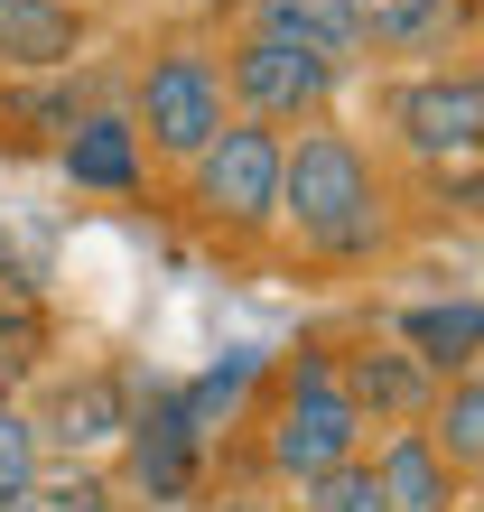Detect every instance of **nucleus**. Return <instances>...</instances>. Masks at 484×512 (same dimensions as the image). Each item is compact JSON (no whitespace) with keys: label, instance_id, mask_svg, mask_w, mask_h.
I'll list each match as a JSON object with an SVG mask.
<instances>
[{"label":"nucleus","instance_id":"nucleus-1","mask_svg":"<svg viewBox=\"0 0 484 512\" xmlns=\"http://www.w3.org/2000/svg\"><path fill=\"white\" fill-rule=\"evenodd\" d=\"M401 224H410L401 168L354 122L289 131V149H280V252L354 280V270H382L401 252Z\"/></svg>","mask_w":484,"mask_h":512},{"label":"nucleus","instance_id":"nucleus-2","mask_svg":"<svg viewBox=\"0 0 484 512\" xmlns=\"http://www.w3.org/2000/svg\"><path fill=\"white\" fill-rule=\"evenodd\" d=\"M261 391H270V401L252 410V466H261V485L280 494V503H289L298 485H317V475H336L345 457H363V447H373L363 410L345 401V382H336L326 336L270 354Z\"/></svg>","mask_w":484,"mask_h":512},{"label":"nucleus","instance_id":"nucleus-3","mask_svg":"<svg viewBox=\"0 0 484 512\" xmlns=\"http://www.w3.org/2000/svg\"><path fill=\"white\" fill-rule=\"evenodd\" d=\"M280 131L224 122L187 168H168V205L215 252H280Z\"/></svg>","mask_w":484,"mask_h":512},{"label":"nucleus","instance_id":"nucleus-4","mask_svg":"<svg viewBox=\"0 0 484 512\" xmlns=\"http://www.w3.org/2000/svg\"><path fill=\"white\" fill-rule=\"evenodd\" d=\"M382 159L447 187V177H475L484 149V66L457 56V66H419V75H382Z\"/></svg>","mask_w":484,"mask_h":512},{"label":"nucleus","instance_id":"nucleus-5","mask_svg":"<svg viewBox=\"0 0 484 512\" xmlns=\"http://www.w3.org/2000/svg\"><path fill=\"white\" fill-rule=\"evenodd\" d=\"M215 75H224V112L233 122H261V131H317V122H345V94L354 75L317 47H289V38H261V28H224L215 38Z\"/></svg>","mask_w":484,"mask_h":512},{"label":"nucleus","instance_id":"nucleus-6","mask_svg":"<svg viewBox=\"0 0 484 512\" xmlns=\"http://www.w3.org/2000/svg\"><path fill=\"white\" fill-rule=\"evenodd\" d=\"M121 112L149 149V168H187L205 140H215L233 112H224V75H215V38H159L121 75Z\"/></svg>","mask_w":484,"mask_h":512},{"label":"nucleus","instance_id":"nucleus-7","mask_svg":"<svg viewBox=\"0 0 484 512\" xmlns=\"http://www.w3.org/2000/svg\"><path fill=\"white\" fill-rule=\"evenodd\" d=\"M205 466H215V447L187 429L177 391L149 382V401L131 410V429H121V475H131V494H140L149 512H168V503H187V494L205 485Z\"/></svg>","mask_w":484,"mask_h":512},{"label":"nucleus","instance_id":"nucleus-8","mask_svg":"<svg viewBox=\"0 0 484 512\" xmlns=\"http://www.w3.org/2000/svg\"><path fill=\"white\" fill-rule=\"evenodd\" d=\"M336 354V382H345V401L363 410V429H419L429 419V401H438V373H419L410 354H401V336H382V326H354V336H336L326 345Z\"/></svg>","mask_w":484,"mask_h":512},{"label":"nucleus","instance_id":"nucleus-9","mask_svg":"<svg viewBox=\"0 0 484 512\" xmlns=\"http://www.w3.org/2000/svg\"><path fill=\"white\" fill-rule=\"evenodd\" d=\"M475 56V0H373L363 10V75H419Z\"/></svg>","mask_w":484,"mask_h":512},{"label":"nucleus","instance_id":"nucleus-10","mask_svg":"<svg viewBox=\"0 0 484 512\" xmlns=\"http://www.w3.org/2000/svg\"><path fill=\"white\" fill-rule=\"evenodd\" d=\"M131 410H140V391L103 373V364H84L47 391V401H28V419H38V447L47 457H66V466H94L103 447H121V429H131Z\"/></svg>","mask_w":484,"mask_h":512},{"label":"nucleus","instance_id":"nucleus-11","mask_svg":"<svg viewBox=\"0 0 484 512\" xmlns=\"http://www.w3.org/2000/svg\"><path fill=\"white\" fill-rule=\"evenodd\" d=\"M94 103H121V75H103L94 56L66 75H19L0 84V149H56Z\"/></svg>","mask_w":484,"mask_h":512},{"label":"nucleus","instance_id":"nucleus-12","mask_svg":"<svg viewBox=\"0 0 484 512\" xmlns=\"http://www.w3.org/2000/svg\"><path fill=\"white\" fill-rule=\"evenodd\" d=\"M47 159H56V177H66L75 196H103V205H121V196L149 187V149H140V131H131V112H121V103H94L66 140L47 149Z\"/></svg>","mask_w":484,"mask_h":512},{"label":"nucleus","instance_id":"nucleus-13","mask_svg":"<svg viewBox=\"0 0 484 512\" xmlns=\"http://www.w3.org/2000/svg\"><path fill=\"white\" fill-rule=\"evenodd\" d=\"M382 336H401V354L419 373L457 382V373H484V298L475 289H438V298H410V308L382 317Z\"/></svg>","mask_w":484,"mask_h":512},{"label":"nucleus","instance_id":"nucleus-14","mask_svg":"<svg viewBox=\"0 0 484 512\" xmlns=\"http://www.w3.org/2000/svg\"><path fill=\"white\" fill-rule=\"evenodd\" d=\"M94 10H75V0H0V84L19 75H66L94 56Z\"/></svg>","mask_w":484,"mask_h":512},{"label":"nucleus","instance_id":"nucleus-15","mask_svg":"<svg viewBox=\"0 0 484 512\" xmlns=\"http://www.w3.org/2000/svg\"><path fill=\"white\" fill-rule=\"evenodd\" d=\"M224 28H261V38L317 47V56H336L345 75H363V10L354 0H233Z\"/></svg>","mask_w":484,"mask_h":512},{"label":"nucleus","instance_id":"nucleus-16","mask_svg":"<svg viewBox=\"0 0 484 512\" xmlns=\"http://www.w3.org/2000/svg\"><path fill=\"white\" fill-rule=\"evenodd\" d=\"M363 457H373V485H382L391 512H466V485L438 466V447L419 429H382Z\"/></svg>","mask_w":484,"mask_h":512},{"label":"nucleus","instance_id":"nucleus-17","mask_svg":"<svg viewBox=\"0 0 484 512\" xmlns=\"http://www.w3.org/2000/svg\"><path fill=\"white\" fill-rule=\"evenodd\" d=\"M261 373H270V354H261V345H233L215 373H196V382H168V391H177V410H187V429H196L205 447H224V438L242 429V401L261 391Z\"/></svg>","mask_w":484,"mask_h":512},{"label":"nucleus","instance_id":"nucleus-18","mask_svg":"<svg viewBox=\"0 0 484 512\" xmlns=\"http://www.w3.org/2000/svg\"><path fill=\"white\" fill-rule=\"evenodd\" d=\"M419 438H429L438 466L475 494V475H484V373L438 382V401H429V419H419Z\"/></svg>","mask_w":484,"mask_h":512},{"label":"nucleus","instance_id":"nucleus-19","mask_svg":"<svg viewBox=\"0 0 484 512\" xmlns=\"http://www.w3.org/2000/svg\"><path fill=\"white\" fill-rule=\"evenodd\" d=\"M10 512H121V485L103 466H66V457H47L38 466V485H28Z\"/></svg>","mask_w":484,"mask_h":512},{"label":"nucleus","instance_id":"nucleus-20","mask_svg":"<svg viewBox=\"0 0 484 512\" xmlns=\"http://www.w3.org/2000/svg\"><path fill=\"white\" fill-rule=\"evenodd\" d=\"M38 466H47V447H38V419H28V401L10 391V401H0V512H10L28 485H38Z\"/></svg>","mask_w":484,"mask_h":512},{"label":"nucleus","instance_id":"nucleus-21","mask_svg":"<svg viewBox=\"0 0 484 512\" xmlns=\"http://www.w3.org/2000/svg\"><path fill=\"white\" fill-rule=\"evenodd\" d=\"M289 512H391L382 485H373V457H345L336 475H317V485H298Z\"/></svg>","mask_w":484,"mask_h":512},{"label":"nucleus","instance_id":"nucleus-22","mask_svg":"<svg viewBox=\"0 0 484 512\" xmlns=\"http://www.w3.org/2000/svg\"><path fill=\"white\" fill-rule=\"evenodd\" d=\"M215 512H289V503H270V485H261V494H224Z\"/></svg>","mask_w":484,"mask_h":512},{"label":"nucleus","instance_id":"nucleus-23","mask_svg":"<svg viewBox=\"0 0 484 512\" xmlns=\"http://www.w3.org/2000/svg\"><path fill=\"white\" fill-rule=\"evenodd\" d=\"M10 382H19V373H10V364H0V401H10Z\"/></svg>","mask_w":484,"mask_h":512},{"label":"nucleus","instance_id":"nucleus-24","mask_svg":"<svg viewBox=\"0 0 484 512\" xmlns=\"http://www.w3.org/2000/svg\"><path fill=\"white\" fill-rule=\"evenodd\" d=\"M75 10H103V0H75Z\"/></svg>","mask_w":484,"mask_h":512},{"label":"nucleus","instance_id":"nucleus-25","mask_svg":"<svg viewBox=\"0 0 484 512\" xmlns=\"http://www.w3.org/2000/svg\"><path fill=\"white\" fill-rule=\"evenodd\" d=\"M354 10H373V0H354Z\"/></svg>","mask_w":484,"mask_h":512}]
</instances>
